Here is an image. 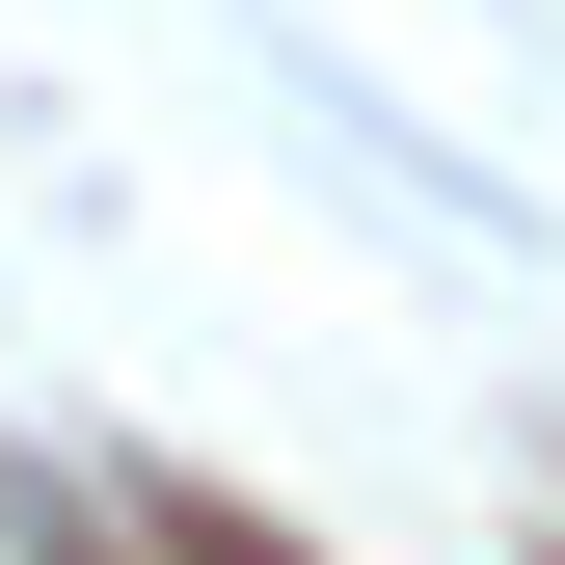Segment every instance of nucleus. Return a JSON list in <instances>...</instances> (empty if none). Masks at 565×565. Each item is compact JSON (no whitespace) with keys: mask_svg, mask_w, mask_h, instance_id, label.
I'll use <instances>...</instances> for the list:
<instances>
[]
</instances>
